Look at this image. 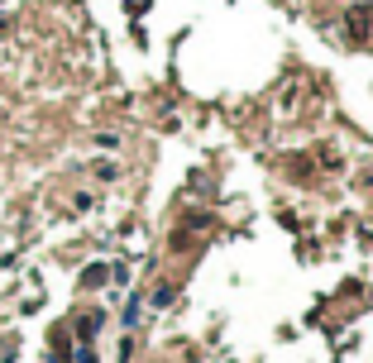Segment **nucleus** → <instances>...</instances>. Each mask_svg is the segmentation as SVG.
I'll return each mask as SVG.
<instances>
[{"mask_svg": "<svg viewBox=\"0 0 373 363\" xmlns=\"http://www.w3.org/2000/svg\"><path fill=\"white\" fill-rule=\"evenodd\" d=\"M77 363H96V354H91V344H81V349H77Z\"/></svg>", "mask_w": 373, "mask_h": 363, "instance_id": "nucleus-6", "label": "nucleus"}, {"mask_svg": "<svg viewBox=\"0 0 373 363\" xmlns=\"http://www.w3.org/2000/svg\"><path fill=\"white\" fill-rule=\"evenodd\" d=\"M369 5H354V10H349V15H344V29H349V39H369V29H373V24H369Z\"/></svg>", "mask_w": 373, "mask_h": 363, "instance_id": "nucleus-1", "label": "nucleus"}, {"mask_svg": "<svg viewBox=\"0 0 373 363\" xmlns=\"http://www.w3.org/2000/svg\"><path fill=\"white\" fill-rule=\"evenodd\" d=\"M96 330H101V311H96V316H81V320H77V339H81V344H91V339H96Z\"/></svg>", "mask_w": 373, "mask_h": 363, "instance_id": "nucleus-3", "label": "nucleus"}, {"mask_svg": "<svg viewBox=\"0 0 373 363\" xmlns=\"http://www.w3.org/2000/svg\"><path fill=\"white\" fill-rule=\"evenodd\" d=\"M115 173H120L115 163H96V177H101V182H115Z\"/></svg>", "mask_w": 373, "mask_h": 363, "instance_id": "nucleus-4", "label": "nucleus"}, {"mask_svg": "<svg viewBox=\"0 0 373 363\" xmlns=\"http://www.w3.org/2000/svg\"><path fill=\"white\" fill-rule=\"evenodd\" d=\"M106 282H111V268H106V263L81 268V287H86V292H96V287H106Z\"/></svg>", "mask_w": 373, "mask_h": 363, "instance_id": "nucleus-2", "label": "nucleus"}, {"mask_svg": "<svg viewBox=\"0 0 373 363\" xmlns=\"http://www.w3.org/2000/svg\"><path fill=\"white\" fill-rule=\"evenodd\" d=\"M168 301H173V287L163 282V287H158V292H153V306H168Z\"/></svg>", "mask_w": 373, "mask_h": 363, "instance_id": "nucleus-5", "label": "nucleus"}]
</instances>
